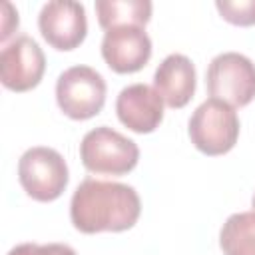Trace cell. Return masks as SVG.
<instances>
[{
  "instance_id": "obj_1",
  "label": "cell",
  "mask_w": 255,
  "mask_h": 255,
  "mask_svg": "<svg viewBox=\"0 0 255 255\" xmlns=\"http://www.w3.org/2000/svg\"><path fill=\"white\" fill-rule=\"evenodd\" d=\"M141 211L139 195L131 185L118 181L84 179L70 201V219L82 233L126 231Z\"/></svg>"
},
{
  "instance_id": "obj_2",
  "label": "cell",
  "mask_w": 255,
  "mask_h": 255,
  "mask_svg": "<svg viewBox=\"0 0 255 255\" xmlns=\"http://www.w3.org/2000/svg\"><path fill=\"white\" fill-rule=\"evenodd\" d=\"M80 159L92 173L124 175L137 165L139 147L120 131L100 126L84 135L80 143Z\"/></svg>"
},
{
  "instance_id": "obj_3",
  "label": "cell",
  "mask_w": 255,
  "mask_h": 255,
  "mask_svg": "<svg viewBox=\"0 0 255 255\" xmlns=\"http://www.w3.org/2000/svg\"><path fill=\"white\" fill-rule=\"evenodd\" d=\"M189 139L205 155H223L239 137V118L221 100H205L189 118Z\"/></svg>"
},
{
  "instance_id": "obj_4",
  "label": "cell",
  "mask_w": 255,
  "mask_h": 255,
  "mask_svg": "<svg viewBox=\"0 0 255 255\" xmlns=\"http://www.w3.org/2000/svg\"><path fill=\"white\" fill-rule=\"evenodd\" d=\"M205 84L215 100L243 108L255 98V64L239 52H223L211 60Z\"/></svg>"
},
{
  "instance_id": "obj_5",
  "label": "cell",
  "mask_w": 255,
  "mask_h": 255,
  "mask_svg": "<svg viewBox=\"0 0 255 255\" xmlns=\"http://www.w3.org/2000/svg\"><path fill=\"white\" fill-rule=\"evenodd\" d=\"M18 179L32 199L54 201L68 185L66 159L52 147H30L18 161Z\"/></svg>"
},
{
  "instance_id": "obj_6",
  "label": "cell",
  "mask_w": 255,
  "mask_h": 255,
  "mask_svg": "<svg viewBox=\"0 0 255 255\" xmlns=\"http://www.w3.org/2000/svg\"><path fill=\"white\" fill-rule=\"evenodd\" d=\"M56 100L68 118L90 120L106 104V82L90 66H72L56 82Z\"/></svg>"
},
{
  "instance_id": "obj_7",
  "label": "cell",
  "mask_w": 255,
  "mask_h": 255,
  "mask_svg": "<svg viewBox=\"0 0 255 255\" xmlns=\"http://www.w3.org/2000/svg\"><path fill=\"white\" fill-rule=\"evenodd\" d=\"M44 70V52L30 36H18L0 52V80L4 88L12 92H28L36 88Z\"/></svg>"
},
{
  "instance_id": "obj_8",
  "label": "cell",
  "mask_w": 255,
  "mask_h": 255,
  "mask_svg": "<svg viewBox=\"0 0 255 255\" xmlns=\"http://www.w3.org/2000/svg\"><path fill=\"white\" fill-rule=\"evenodd\" d=\"M38 28L44 40L56 50L78 48L88 32L86 8L72 0H52L46 2L38 16Z\"/></svg>"
},
{
  "instance_id": "obj_9",
  "label": "cell",
  "mask_w": 255,
  "mask_h": 255,
  "mask_svg": "<svg viewBox=\"0 0 255 255\" xmlns=\"http://www.w3.org/2000/svg\"><path fill=\"white\" fill-rule=\"evenodd\" d=\"M102 58L118 74L137 72L151 58V40L141 26H118L106 30Z\"/></svg>"
},
{
  "instance_id": "obj_10",
  "label": "cell",
  "mask_w": 255,
  "mask_h": 255,
  "mask_svg": "<svg viewBox=\"0 0 255 255\" xmlns=\"http://www.w3.org/2000/svg\"><path fill=\"white\" fill-rule=\"evenodd\" d=\"M120 122L135 133H151L163 120V100L147 84L124 88L116 100Z\"/></svg>"
},
{
  "instance_id": "obj_11",
  "label": "cell",
  "mask_w": 255,
  "mask_h": 255,
  "mask_svg": "<svg viewBox=\"0 0 255 255\" xmlns=\"http://www.w3.org/2000/svg\"><path fill=\"white\" fill-rule=\"evenodd\" d=\"M153 88L161 100L177 110L187 106L195 92V68L183 54H169L153 74Z\"/></svg>"
},
{
  "instance_id": "obj_12",
  "label": "cell",
  "mask_w": 255,
  "mask_h": 255,
  "mask_svg": "<svg viewBox=\"0 0 255 255\" xmlns=\"http://www.w3.org/2000/svg\"><path fill=\"white\" fill-rule=\"evenodd\" d=\"M98 22L104 30L118 26H145L151 18V2L147 0H98Z\"/></svg>"
},
{
  "instance_id": "obj_13",
  "label": "cell",
  "mask_w": 255,
  "mask_h": 255,
  "mask_svg": "<svg viewBox=\"0 0 255 255\" xmlns=\"http://www.w3.org/2000/svg\"><path fill=\"white\" fill-rule=\"evenodd\" d=\"M219 245L225 255H255V213H233L221 227Z\"/></svg>"
},
{
  "instance_id": "obj_14",
  "label": "cell",
  "mask_w": 255,
  "mask_h": 255,
  "mask_svg": "<svg viewBox=\"0 0 255 255\" xmlns=\"http://www.w3.org/2000/svg\"><path fill=\"white\" fill-rule=\"evenodd\" d=\"M215 8L229 24L235 26L255 24V0H217Z\"/></svg>"
},
{
  "instance_id": "obj_15",
  "label": "cell",
  "mask_w": 255,
  "mask_h": 255,
  "mask_svg": "<svg viewBox=\"0 0 255 255\" xmlns=\"http://www.w3.org/2000/svg\"><path fill=\"white\" fill-rule=\"evenodd\" d=\"M8 255H76V251L70 245L64 243H22L8 251Z\"/></svg>"
},
{
  "instance_id": "obj_16",
  "label": "cell",
  "mask_w": 255,
  "mask_h": 255,
  "mask_svg": "<svg viewBox=\"0 0 255 255\" xmlns=\"http://www.w3.org/2000/svg\"><path fill=\"white\" fill-rule=\"evenodd\" d=\"M2 10H4V16H2V34H0V40L6 42L8 36L18 28V12L12 8L10 2H4L2 4Z\"/></svg>"
},
{
  "instance_id": "obj_17",
  "label": "cell",
  "mask_w": 255,
  "mask_h": 255,
  "mask_svg": "<svg viewBox=\"0 0 255 255\" xmlns=\"http://www.w3.org/2000/svg\"><path fill=\"white\" fill-rule=\"evenodd\" d=\"M251 203H253V213H255V195H253V201Z\"/></svg>"
}]
</instances>
